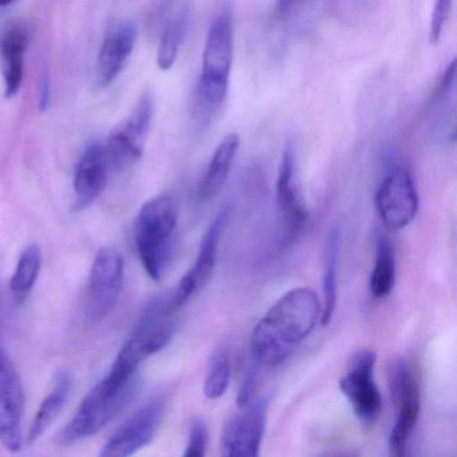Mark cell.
Wrapping results in <instances>:
<instances>
[{"instance_id":"obj_1","label":"cell","mask_w":457,"mask_h":457,"mask_svg":"<svg viewBox=\"0 0 457 457\" xmlns=\"http://www.w3.org/2000/svg\"><path fill=\"white\" fill-rule=\"evenodd\" d=\"M322 303L309 287L280 296L253 328L251 361L256 368H274L287 361L320 322Z\"/></svg>"},{"instance_id":"obj_2","label":"cell","mask_w":457,"mask_h":457,"mask_svg":"<svg viewBox=\"0 0 457 457\" xmlns=\"http://www.w3.org/2000/svg\"><path fill=\"white\" fill-rule=\"evenodd\" d=\"M234 61V18L224 7L211 23L202 58V74L196 93V109L202 119H213L228 97Z\"/></svg>"},{"instance_id":"obj_3","label":"cell","mask_w":457,"mask_h":457,"mask_svg":"<svg viewBox=\"0 0 457 457\" xmlns=\"http://www.w3.org/2000/svg\"><path fill=\"white\" fill-rule=\"evenodd\" d=\"M178 208L167 195L148 200L135 221V245L138 258L152 280L162 279L175 248Z\"/></svg>"},{"instance_id":"obj_4","label":"cell","mask_w":457,"mask_h":457,"mask_svg":"<svg viewBox=\"0 0 457 457\" xmlns=\"http://www.w3.org/2000/svg\"><path fill=\"white\" fill-rule=\"evenodd\" d=\"M175 312L168 309L167 301L152 304L133 328L105 378L116 385H132L138 368L172 341L176 333Z\"/></svg>"},{"instance_id":"obj_5","label":"cell","mask_w":457,"mask_h":457,"mask_svg":"<svg viewBox=\"0 0 457 457\" xmlns=\"http://www.w3.org/2000/svg\"><path fill=\"white\" fill-rule=\"evenodd\" d=\"M154 117V96L145 92L103 143L111 172L128 170L143 157Z\"/></svg>"},{"instance_id":"obj_6","label":"cell","mask_w":457,"mask_h":457,"mask_svg":"<svg viewBox=\"0 0 457 457\" xmlns=\"http://www.w3.org/2000/svg\"><path fill=\"white\" fill-rule=\"evenodd\" d=\"M129 390L130 385H116L106 378L101 379L85 395L73 419L61 433V443H79L101 432L124 408Z\"/></svg>"},{"instance_id":"obj_7","label":"cell","mask_w":457,"mask_h":457,"mask_svg":"<svg viewBox=\"0 0 457 457\" xmlns=\"http://www.w3.org/2000/svg\"><path fill=\"white\" fill-rule=\"evenodd\" d=\"M377 355L373 350L355 353L349 369L339 379V389L362 424L374 425L382 413V395L374 378Z\"/></svg>"},{"instance_id":"obj_8","label":"cell","mask_w":457,"mask_h":457,"mask_svg":"<svg viewBox=\"0 0 457 457\" xmlns=\"http://www.w3.org/2000/svg\"><path fill=\"white\" fill-rule=\"evenodd\" d=\"M376 208L382 224L390 232L406 228L416 219L419 192L406 168H392L384 176L377 188Z\"/></svg>"},{"instance_id":"obj_9","label":"cell","mask_w":457,"mask_h":457,"mask_svg":"<svg viewBox=\"0 0 457 457\" xmlns=\"http://www.w3.org/2000/svg\"><path fill=\"white\" fill-rule=\"evenodd\" d=\"M125 261L114 247H103L96 253L87 282L85 312L90 320H103L116 306L124 283Z\"/></svg>"},{"instance_id":"obj_10","label":"cell","mask_w":457,"mask_h":457,"mask_svg":"<svg viewBox=\"0 0 457 457\" xmlns=\"http://www.w3.org/2000/svg\"><path fill=\"white\" fill-rule=\"evenodd\" d=\"M392 384L397 417L389 436V452L392 456L401 457L406 453L409 441L419 422L421 390L413 369L403 361L395 365Z\"/></svg>"},{"instance_id":"obj_11","label":"cell","mask_w":457,"mask_h":457,"mask_svg":"<svg viewBox=\"0 0 457 457\" xmlns=\"http://www.w3.org/2000/svg\"><path fill=\"white\" fill-rule=\"evenodd\" d=\"M167 409V400L156 397L132 414L101 451L104 457H125L137 453L156 438Z\"/></svg>"},{"instance_id":"obj_12","label":"cell","mask_w":457,"mask_h":457,"mask_svg":"<svg viewBox=\"0 0 457 457\" xmlns=\"http://www.w3.org/2000/svg\"><path fill=\"white\" fill-rule=\"evenodd\" d=\"M23 411L22 379L0 345V443L12 453L22 448Z\"/></svg>"},{"instance_id":"obj_13","label":"cell","mask_w":457,"mask_h":457,"mask_svg":"<svg viewBox=\"0 0 457 457\" xmlns=\"http://www.w3.org/2000/svg\"><path fill=\"white\" fill-rule=\"evenodd\" d=\"M227 215H228L227 210L220 211L213 219L211 226L208 227L207 232L200 243L199 253H197L194 266L181 278L175 293L167 301L170 312H179L212 278L216 262H218L219 245H220L224 227L227 223Z\"/></svg>"},{"instance_id":"obj_14","label":"cell","mask_w":457,"mask_h":457,"mask_svg":"<svg viewBox=\"0 0 457 457\" xmlns=\"http://www.w3.org/2000/svg\"><path fill=\"white\" fill-rule=\"evenodd\" d=\"M269 401H250L229 417L223 430V454L228 457H255L261 453L266 429Z\"/></svg>"},{"instance_id":"obj_15","label":"cell","mask_w":457,"mask_h":457,"mask_svg":"<svg viewBox=\"0 0 457 457\" xmlns=\"http://www.w3.org/2000/svg\"><path fill=\"white\" fill-rule=\"evenodd\" d=\"M137 42V26L129 20L109 23L97 61V85L106 87L122 73Z\"/></svg>"},{"instance_id":"obj_16","label":"cell","mask_w":457,"mask_h":457,"mask_svg":"<svg viewBox=\"0 0 457 457\" xmlns=\"http://www.w3.org/2000/svg\"><path fill=\"white\" fill-rule=\"evenodd\" d=\"M109 168L103 143L90 144L81 159L77 162L74 172V210L84 211L89 208L101 196L108 186Z\"/></svg>"},{"instance_id":"obj_17","label":"cell","mask_w":457,"mask_h":457,"mask_svg":"<svg viewBox=\"0 0 457 457\" xmlns=\"http://www.w3.org/2000/svg\"><path fill=\"white\" fill-rule=\"evenodd\" d=\"M277 199L290 234H295L309 219V211L295 184V152L290 143L283 149L278 170Z\"/></svg>"},{"instance_id":"obj_18","label":"cell","mask_w":457,"mask_h":457,"mask_svg":"<svg viewBox=\"0 0 457 457\" xmlns=\"http://www.w3.org/2000/svg\"><path fill=\"white\" fill-rule=\"evenodd\" d=\"M29 38L30 34L22 23L7 26L0 38V71L4 76L6 98H14L22 87Z\"/></svg>"},{"instance_id":"obj_19","label":"cell","mask_w":457,"mask_h":457,"mask_svg":"<svg viewBox=\"0 0 457 457\" xmlns=\"http://www.w3.org/2000/svg\"><path fill=\"white\" fill-rule=\"evenodd\" d=\"M239 146L240 137L235 132L224 136L223 140L216 146L212 159H211L199 186V199L202 202H208V200L218 196L219 192L226 186Z\"/></svg>"},{"instance_id":"obj_20","label":"cell","mask_w":457,"mask_h":457,"mask_svg":"<svg viewBox=\"0 0 457 457\" xmlns=\"http://www.w3.org/2000/svg\"><path fill=\"white\" fill-rule=\"evenodd\" d=\"M71 389H73V377H71V374L69 371L58 373L52 390L39 405L33 424L29 429V444L37 443L49 430L53 422L60 416L65 403H68Z\"/></svg>"},{"instance_id":"obj_21","label":"cell","mask_w":457,"mask_h":457,"mask_svg":"<svg viewBox=\"0 0 457 457\" xmlns=\"http://www.w3.org/2000/svg\"><path fill=\"white\" fill-rule=\"evenodd\" d=\"M339 253H341V229L337 224L328 229L326 243L325 272H323V298L320 323L323 328L330 325L337 307V286H338Z\"/></svg>"},{"instance_id":"obj_22","label":"cell","mask_w":457,"mask_h":457,"mask_svg":"<svg viewBox=\"0 0 457 457\" xmlns=\"http://www.w3.org/2000/svg\"><path fill=\"white\" fill-rule=\"evenodd\" d=\"M395 285V256L392 243L378 232L376 237V261L370 275L369 288L373 298H386Z\"/></svg>"},{"instance_id":"obj_23","label":"cell","mask_w":457,"mask_h":457,"mask_svg":"<svg viewBox=\"0 0 457 457\" xmlns=\"http://www.w3.org/2000/svg\"><path fill=\"white\" fill-rule=\"evenodd\" d=\"M42 267V250L38 245H28L18 259L10 280V291L17 303H23L36 287Z\"/></svg>"},{"instance_id":"obj_24","label":"cell","mask_w":457,"mask_h":457,"mask_svg":"<svg viewBox=\"0 0 457 457\" xmlns=\"http://www.w3.org/2000/svg\"><path fill=\"white\" fill-rule=\"evenodd\" d=\"M187 21L184 17H178L165 26L164 33L160 39L157 50V66L160 71H168L173 68L186 36Z\"/></svg>"},{"instance_id":"obj_25","label":"cell","mask_w":457,"mask_h":457,"mask_svg":"<svg viewBox=\"0 0 457 457\" xmlns=\"http://www.w3.org/2000/svg\"><path fill=\"white\" fill-rule=\"evenodd\" d=\"M231 381V363L224 350L213 354L204 379V395L208 400H219L226 395Z\"/></svg>"},{"instance_id":"obj_26","label":"cell","mask_w":457,"mask_h":457,"mask_svg":"<svg viewBox=\"0 0 457 457\" xmlns=\"http://www.w3.org/2000/svg\"><path fill=\"white\" fill-rule=\"evenodd\" d=\"M208 438H210V435H208V427L204 420L200 417L192 420L184 456L204 457L207 453Z\"/></svg>"},{"instance_id":"obj_27","label":"cell","mask_w":457,"mask_h":457,"mask_svg":"<svg viewBox=\"0 0 457 457\" xmlns=\"http://www.w3.org/2000/svg\"><path fill=\"white\" fill-rule=\"evenodd\" d=\"M453 0H435L429 23V42L433 46L440 44L444 29L451 17Z\"/></svg>"},{"instance_id":"obj_28","label":"cell","mask_w":457,"mask_h":457,"mask_svg":"<svg viewBox=\"0 0 457 457\" xmlns=\"http://www.w3.org/2000/svg\"><path fill=\"white\" fill-rule=\"evenodd\" d=\"M301 4L302 0H278V12L286 17V15L293 12Z\"/></svg>"},{"instance_id":"obj_29","label":"cell","mask_w":457,"mask_h":457,"mask_svg":"<svg viewBox=\"0 0 457 457\" xmlns=\"http://www.w3.org/2000/svg\"><path fill=\"white\" fill-rule=\"evenodd\" d=\"M15 0H0V7L10 6V4H14Z\"/></svg>"}]
</instances>
